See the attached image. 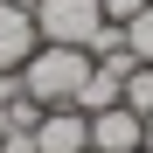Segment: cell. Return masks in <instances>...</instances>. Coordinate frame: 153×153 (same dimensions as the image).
I'll return each instance as SVG.
<instances>
[{
    "label": "cell",
    "instance_id": "6da1fadb",
    "mask_svg": "<svg viewBox=\"0 0 153 153\" xmlns=\"http://www.w3.org/2000/svg\"><path fill=\"white\" fill-rule=\"evenodd\" d=\"M84 76H91V49H70V42H42L35 56L21 63V91H28L42 111H56V105H76Z\"/></svg>",
    "mask_w": 153,
    "mask_h": 153
},
{
    "label": "cell",
    "instance_id": "7a4b0ae2",
    "mask_svg": "<svg viewBox=\"0 0 153 153\" xmlns=\"http://www.w3.org/2000/svg\"><path fill=\"white\" fill-rule=\"evenodd\" d=\"M105 28L97 0H35V35L42 42H70V49H91V35Z\"/></svg>",
    "mask_w": 153,
    "mask_h": 153
},
{
    "label": "cell",
    "instance_id": "3957f363",
    "mask_svg": "<svg viewBox=\"0 0 153 153\" xmlns=\"http://www.w3.org/2000/svg\"><path fill=\"white\" fill-rule=\"evenodd\" d=\"M84 118H91V146H97V153H139V139H146V118L125 111V105L84 111Z\"/></svg>",
    "mask_w": 153,
    "mask_h": 153
},
{
    "label": "cell",
    "instance_id": "277c9868",
    "mask_svg": "<svg viewBox=\"0 0 153 153\" xmlns=\"http://www.w3.org/2000/svg\"><path fill=\"white\" fill-rule=\"evenodd\" d=\"M84 146H91V118L76 105H56L35 118V153H84Z\"/></svg>",
    "mask_w": 153,
    "mask_h": 153
},
{
    "label": "cell",
    "instance_id": "5b68a950",
    "mask_svg": "<svg viewBox=\"0 0 153 153\" xmlns=\"http://www.w3.org/2000/svg\"><path fill=\"white\" fill-rule=\"evenodd\" d=\"M35 49H42V35H35V14L0 0V70H21Z\"/></svg>",
    "mask_w": 153,
    "mask_h": 153
},
{
    "label": "cell",
    "instance_id": "8992f818",
    "mask_svg": "<svg viewBox=\"0 0 153 153\" xmlns=\"http://www.w3.org/2000/svg\"><path fill=\"white\" fill-rule=\"evenodd\" d=\"M118 105H125V111H139V118L153 111V63H139L132 76H125V91H118Z\"/></svg>",
    "mask_w": 153,
    "mask_h": 153
},
{
    "label": "cell",
    "instance_id": "52a82bcc",
    "mask_svg": "<svg viewBox=\"0 0 153 153\" xmlns=\"http://www.w3.org/2000/svg\"><path fill=\"white\" fill-rule=\"evenodd\" d=\"M125 49H132V63H153V0L125 21Z\"/></svg>",
    "mask_w": 153,
    "mask_h": 153
},
{
    "label": "cell",
    "instance_id": "ba28073f",
    "mask_svg": "<svg viewBox=\"0 0 153 153\" xmlns=\"http://www.w3.org/2000/svg\"><path fill=\"white\" fill-rule=\"evenodd\" d=\"M139 7H146V0H97V14H105V21H111V28H125V21H132Z\"/></svg>",
    "mask_w": 153,
    "mask_h": 153
},
{
    "label": "cell",
    "instance_id": "9c48e42d",
    "mask_svg": "<svg viewBox=\"0 0 153 153\" xmlns=\"http://www.w3.org/2000/svg\"><path fill=\"white\" fill-rule=\"evenodd\" d=\"M0 153H35V132H0Z\"/></svg>",
    "mask_w": 153,
    "mask_h": 153
},
{
    "label": "cell",
    "instance_id": "30bf717a",
    "mask_svg": "<svg viewBox=\"0 0 153 153\" xmlns=\"http://www.w3.org/2000/svg\"><path fill=\"white\" fill-rule=\"evenodd\" d=\"M139 153H153V111H146V139H139Z\"/></svg>",
    "mask_w": 153,
    "mask_h": 153
},
{
    "label": "cell",
    "instance_id": "8fae6325",
    "mask_svg": "<svg viewBox=\"0 0 153 153\" xmlns=\"http://www.w3.org/2000/svg\"><path fill=\"white\" fill-rule=\"evenodd\" d=\"M7 7H28V14H35V0H7Z\"/></svg>",
    "mask_w": 153,
    "mask_h": 153
},
{
    "label": "cell",
    "instance_id": "7c38bea8",
    "mask_svg": "<svg viewBox=\"0 0 153 153\" xmlns=\"http://www.w3.org/2000/svg\"><path fill=\"white\" fill-rule=\"evenodd\" d=\"M84 153H97V146H84Z\"/></svg>",
    "mask_w": 153,
    "mask_h": 153
}]
</instances>
